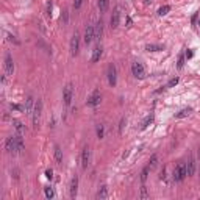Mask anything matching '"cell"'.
<instances>
[{
  "instance_id": "6da1fadb",
  "label": "cell",
  "mask_w": 200,
  "mask_h": 200,
  "mask_svg": "<svg viewBox=\"0 0 200 200\" xmlns=\"http://www.w3.org/2000/svg\"><path fill=\"white\" fill-rule=\"evenodd\" d=\"M41 113H42V100H39L38 99V102L35 103V108H33V111H31V117H33V127L35 128H38L39 127V119H41Z\"/></svg>"
},
{
  "instance_id": "7a4b0ae2",
  "label": "cell",
  "mask_w": 200,
  "mask_h": 200,
  "mask_svg": "<svg viewBox=\"0 0 200 200\" xmlns=\"http://www.w3.org/2000/svg\"><path fill=\"white\" fill-rule=\"evenodd\" d=\"M186 164L184 163H178L177 167L174 169V174H172V177H174V181H183L186 178Z\"/></svg>"
},
{
  "instance_id": "3957f363",
  "label": "cell",
  "mask_w": 200,
  "mask_h": 200,
  "mask_svg": "<svg viewBox=\"0 0 200 200\" xmlns=\"http://www.w3.org/2000/svg\"><path fill=\"white\" fill-rule=\"evenodd\" d=\"M5 150L9 155H17L19 153L17 144H16V136H9V138L5 139Z\"/></svg>"
},
{
  "instance_id": "277c9868",
  "label": "cell",
  "mask_w": 200,
  "mask_h": 200,
  "mask_svg": "<svg viewBox=\"0 0 200 200\" xmlns=\"http://www.w3.org/2000/svg\"><path fill=\"white\" fill-rule=\"evenodd\" d=\"M72 99H74V85H72V83H67V85L64 86V89H63V100H64V105L69 106L71 102H72Z\"/></svg>"
},
{
  "instance_id": "5b68a950",
  "label": "cell",
  "mask_w": 200,
  "mask_h": 200,
  "mask_svg": "<svg viewBox=\"0 0 200 200\" xmlns=\"http://www.w3.org/2000/svg\"><path fill=\"white\" fill-rule=\"evenodd\" d=\"M71 55L72 56H77L78 55V52H80V36L75 33L72 38H71Z\"/></svg>"
},
{
  "instance_id": "8992f818",
  "label": "cell",
  "mask_w": 200,
  "mask_h": 200,
  "mask_svg": "<svg viewBox=\"0 0 200 200\" xmlns=\"http://www.w3.org/2000/svg\"><path fill=\"white\" fill-rule=\"evenodd\" d=\"M131 72H133V75H135L136 78H144V77H145L144 66H142L141 63H138V61L131 64Z\"/></svg>"
},
{
  "instance_id": "52a82bcc",
  "label": "cell",
  "mask_w": 200,
  "mask_h": 200,
  "mask_svg": "<svg viewBox=\"0 0 200 200\" xmlns=\"http://www.w3.org/2000/svg\"><path fill=\"white\" fill-rule=\"evenodd\" d=\"M89 161H91V149H89V145H85L83 152H82V167L88 169Z\"/></svg>"
},
{
  "instance_id": "ba28073f",
  "label": "cell",
  "mask_w": 200,
  "mask_h": 200,
  "mask_svg": "<svg viewBox=\"0 0 200 200\" xmlns=\"http://www.w3.org/2000/svg\"><path fill=\"white\" fill-rule=\"evenodd\" d=\"M13 72H14V61H13L11 53H6L5 55V74L13 75Z\"/></svg>"
},
{
  "instance_id": "9c48e42d",
  "label": "cell",
  "mask_w": 200,
  "mask_h": 200,
  "mask_svg": "<svg viewBox=\"0 0 200 200\" xmlns=\"http://www.w3.org/2000/svg\"><path fill=\"white\" fill-rule=\"evenodd\" d=\"M108 83H110V86H116V83H117V71H116L114 64L108 66Z\"/></svg>"
},
{
  "instance_id": "30bf717a",
  "label": "cell",
  "mask_w": 200,
  "mask_h": 200,
  "mask_svg": "<svg viewBox=\"0 0 200 200\" xmlns=\"http://www.w3.org/2000/svg\"><path fill=\"white\" fill-rule=\"evenodd\" d=\"M96 39V35H94V27L92 25H88L86 27V30H85V36H83V41H85V44L88 45V44H91L92 41Z\"/></svg>"
},
{
  "instance_id": "8fae6325",
  "label": "cell",
  "mask_w": 200,
  "mask_h": 200,
  "mask_svg": "<svg viewBox=\"0 0 200 200\" xmlns=\"http://www.w3.org/2000/svg\"><path fill=\"white\" fill-rule=\"evenodd\" d=\"M77 192H78V177L75 175L71 180V186H69V195H71V198H75Z\"/></svg>"
},
{
  "instance_id": "7c38bea8",
  "label": "cell",
  "mask_w": 200,
  "mask_h": 200,
  "mask_svg": "<svg viewBox=\"0 0 200 200\" xmlns=\"http://www.w3.org/2000/svg\"><path fill=\"white\" fill-rule=\"evenodd\" d=\"M100 100H102V96H100V92L96 89V91L91 94V97L88 99V105H89V106H97V105L100 103Z\"/></svg>"
},
{
  "instance_id": "4fadbf2b",
  "label": "cell",
  "mask_w": 200,
  "mask_h": 200,
  "mask_svg": "<svg viewBox=\"0 0 200 200\" xmlns=\"http://www.w3.org/2000/svg\"><path fill=\"white\" fill-rule=\"evenodd\" d=\"M35 100H33V97L31 96H28L25 99V103H24V113H27V114H30L31 111H33V108H35Z\"/></svg>"
},
{
  "instance_id": "5bb4252c",
  "label": "cell",
  "mask_w": 200,
  "mask_h": 200,
  "mask_svg": "<svg viewBox=\"0 0 200 200\" xmlns=\"http://www.w3.org/2000/svg\"><path fill=\"white\" fill-rule=\"evenodd\" d=\"M119 19H121V11H119V8H116L111 16V28H117L119 27Z\"/></svg>"
},
{
  "instance_id": "9a60e30c",
  "label": "cell",
  "mask_w": 200,
  "mask_h": 200,
  "mask_svg": "<svg viewBox=\"0 0 200 200\" xmlns=\"http://www.w3.org/2000/svg\"><path fill=\"white\" fill-rule=\"evenodd\" d=\"M102 53H103V49H102V45H97L94 50H92V56H91V61H92V63H97V61L102 58Z\"/></svg>"
},
{
  "instance_id": "2e32d148",
  "label": "cell",
  "mask_w": 200,
  "mask_h": 200,
  "mask_svg": "<svg viewBox=\"0 0 200 200\" xmlns=\"http://www.w3.org/2000/svg\"><path fill=\"white\" fill-rule=\"evenodd\" d=\"M194 172H195V159L191 158L188 161V164H186V174L189 177V175H194Z\"/></svg>"
},
{
  "instance_id": "e0dca14e",
  "label": "cell",
  "mask_w": 200,
  "mask_h": 200,
  "mask_svg": "<svg viewBox=\"0 0 200 200\" xmlns=\"http://www.w3.org/2000/svg\"><path fill=\"white\" fill-rule=\"evenodd\" d=\"M94 35H96V39H100V38H102V35H103V22H102V20H99V22L96 24V27H94Z\"/></svg>"
},
{
  "instance_id": "ac0fdd59",
  "label": "cell",
  "mask_w": 200,
  "mask_h": 200,
  "mask_svg": "<svg viewBox=\"0 0 200 200\" xmlns=\"http://www.w3.org/2000/svg\"><path fill=\"white\" fill-rule=\"evenodd\" d=\"M13 125H14V128H16V131H17V135H24L25 127L22 125L20 121H17V119H13Z\"/></svg>"
},
{
  "instance_id": "d6986e66",
  "label": "cell",
  "mask_w": 200,
  "mask_h": 200,
  "mask_svg": "<svg viewBox=\"0 0 200 200\" xmlns=\"http://www.w3.org/2000/svg\"><path fill=\"white\" fill-rule=\"evenodd\" d=\"M16 144H17V150H19V153H22V152L25 150V142H24L22 135H16Z\"/></svg>"
},
{
  "instance_id": "ffe728a7",
  "label": "cell",
  "mask_w": 200,
  "mask_h": 200,
  "mask_svg": "<svg viewBox=\"0 0 200 200\" xmlns=\"http://www.w3.org/2000/svg\"><path fill=\"white\" fill-rule=\"evenodd\" d=\"M55 161L56 164H63V150L60 149V145H55Z\"/></svg>"
},
{
  "instance_id": "44dd1931",
  "label": "cell",
  "mask_w": 200,
  "mask_h": 200,
  "mask_svg": "<svg viewBox=\"0 0 200 200\" xmlns=\"http://www.w3.org/2000/svg\"><path fill=\"white\" fill-rule=\"evenodd\" d=\"M97 198H100V200L108 198V188H106V186H102V188L97 191Z\"/></svg>"
},
{
  "instance_id": "7402d4cb",
  "label": "cell",
  "mask_w": 200,
  "mask_h": 200,
  "mask_svg": "<svg viewBox=\"0 0 200 200\" xmlns=\"http://www.w3.org/2000/svg\"><path fill=\"white\" fill-rule=\"evenodd\" d=\"M97 6H99V9L102 13H105L110 6V0H97Z\"/></svg>"
},
{
  "instance_id": "603a6c76",
  "label": "cell",
  "mask_w": 200,
  "mask_h": 200,
  "mask_svg": "<svg viewBox=\"0 0 200 200\" xmlns=\"http://www.w3.org/2000/svg\"><path fill=\"white\" fill-rule=\"evenodd\" d=\"M149 167H150V170L152 169H155L156 166H158V155L156 153H153L152 156H150V159H149V164H147Z\"/></svg>"
},
{
  "instance_id": "cb8c5ba5",
  "label": "cell",
  "mask_w": 200,
  "mask_h": 200,
  "mask_svg": "<svg viewBox=\"0 0 200 200\" xmlns=\"http://www.w3.org/2000/svg\"><path fill=\"white\" fill-rule=\"evenodd\" d=\"M149 170H150L149 166H145V167L142 169V172H141V181H142V183L147 181V178H149Z\"/></svg>"
},
{
  "instance_id": "d4e9b609",
  "label": "cell",
  "mask_w": 200,
  "mask_h": 200,
  "mask_svg": "<svg viewBox=\"0 0 200 200\" xmlns=\"http://www.w3.org/2000/svg\"><path fill=\"white\" fill-rule=\"evenodd\" d=\"M191 111H192L191 108H184V110H181V111H178V113L175 114V117H177V119H181V117H186V116H189V114H191Z\"/></svg>"
},
{
  "instance_id": "484cf974",
  "label": "cell",
  "mask_w": 200,
  "mask_h": 200,
  "mask_svg": "<svg viewBox=\"0 0 200 200\" xmlns=\"http://www.w3.org/2000/svg\"><path fill=\"white\" fill-rule=\"evenodd\" d=\"M152 121H153V116H152V114L147 116V117H145V121L142 122V125H141V130H145V128H147V127L152 124Z\"/></svg>"
},
{
  "instance_id": "4316f807",
  "label": "cell",
  "mask_w": 200,
  "mask_h": 200,
  "mask_svg": "<svg viewBox=\"0 0 200 200\" xmlns=\"http://www.w3.org/2000/svg\"><path fill=\"white\" fill-rule=\"evenodd\" d=\"M169 11H170V6H169V5H164V6H161V8L158 9V16H166Z\"/></svg>"
},
{
  "instance_id": "83f0119b",
  "label": "cell",
  "mask_w": 200,
  "mask_h": 200,
  "mask_svg": "<svg viewBox=\"0 0 200 200\" xmlns=\"http://www.w3.org/2000/svg\"><path fill=\"white\" fill-rule=\"evenodd\" d=\"M145 49H147L149 52H158V50H163V47H161V45H158V44H149Z\"/></svg>"
},
{
  "instance_id": "f1b7e54d",
  "label": "cell",
  "mask_w": 200,
  "mask_h": 200,
  "mask_svg": "<svg viewBox=\"0 0 200 200\" xmlns=\"http://www.w3.org/2000/svg\"><path fill=\"white\" fill-rule=\"evenodd\" d=\"M45 16L50 19L52 17V0H49L47 2V8H45Z\"/></svg>"
},
{
  "instance_id": "f546056e",
  "label": "cell",
  "mask_w": 200,
  "mask_h": 200,
  "mask_svg": "<svg viewBox=\"0 0 200 200\" xmlns=\"http://www.w3.org/2000/svg\"><path fill=\"white\" fill-rule=\"evenodd\" d=\"M103 135H105V128H103V125H97V138L102 139Z\"/></svg>"
},
{
  "instance_id": "4dcf8cb0",
  "label": "cell",
  "mask_w": 200,
  "mask_h": 200,
  "mask_svg": "<svg viewBox=\"0 0 200 200\" xmlns=\"http://www.w3.org/2000/svg\"><path fill=\"white\" fill-rule=\"evenodd\" d=\"M44 192H45V197H47V198H53V197H55V192H53L52 188H45Z\"/></svg>"
},
{
  "instance_id": "1f68e13d",
  "label": "cell",
  "mask_w": 200,
  "mask_h": 200,
  "mask_svg": "<svg viewBox=\"0 0 200 200\" xmlns=\"http://www.w3.org/2000/svg\"><path fill=\"white\" fill-rule=\"evenodd\" d=\"M177 83H178V77H175V78H172V80H170V82H169V83H167V85H166L164 88H172V86H175Z\"/></svg>"
},
{
  "instance_id": "d6a6232c",
  "label": "cell",
  "mask_w": 200,
  "mask_h": 200,
  "mask_svg": "<svg viewBox=\"0 0 200 200\" xmlns=\"http://www.w3.org/2000/svg\"><path fill=\"white\" fill-rule=\"evenodd\" d=\"M147 197H149L147 188H145V186H142V188H141V198H147Z\"/></svg>"
},
{
  "instance_id": "836d02e7",
  "label": "cell",
  "mask_w": 200,
  "mask_h": 200,
  "mask_svg": "<svg viewBox=\"0 0 200 200\" xmlns=\"http://www.w3.org/2000/svg\"><path fill=\"white\" fill-rule=\"evenodd\" d=\"M82 3H83V0H74V3H72L74 9H80V6H82Z\"/></svg>"
},
{
  "instance_id": "e575fe53",
  "label": "cell",
  "mask_w": 200,
  "mask_h": 200,
  "mask_svg": "<svg viewBox=\"0 0 200 200\" xmlns=\"http://www.w3.org/2000/svg\"><path fill=\"white\" fill-rule=\"evenodd\" d=\"M183 64H184V55H183V53H180V56H178V69L183 67Z\"/></svg>"
},
{
  "instance_id": "d590c367",
  "label": "cell",
  "mask_w": 200,
  "mask_h": 200,
  "mask_svg": "<svg viewBox=\"0 0 200 200\" xmlns=\"http://www.w3.org/2000/svg\"><path fill=\"white\" fill-rule=\"evenodd\" d=\"M125 122H127V121H125V117H122V119H121V124H119V133H122V131H124Z\"/></svg>"
},
{
  "instance_id": "8d00e7d4",
  "label": "cell",
  "mask_w": 200,
  "mask_h": 200,
  "mask_svg": "<svg viewBox=\"0 0 200 200\" xmlns=\"http://www.w3.org/2000/svg\"><path fill=\"white\" fill-rule=\"evenodd\" d=\"M45 177H47L49 180H52V177H53V172H52V169H47V170H45Z\"/></svg>"
},
{
  "instance_id": "74e56055",
  "label": "cell",
  "mask_w": 200,
  "mask_h": 200,
  "mask_svg": "<svg viewBox=\"0 0 200 200\" xmlns=\"http://www.w3.org/2000/svg\"><path fill=\"white\" fill-rule=\"evenodd\" d=\"M131 25V19L130 17H127V27H130Z\"/></svg>"
},
{
  "instance_id": "f35d334b",
  "label": "cell",
  "mask_w": 200,
  "mask_h": 200,
  "mask_svg": "<svg viewBox=\"0 0 200 200\" xmlns=\"http://www.w3.org/2000/svg\"><path fill=\"white\" fill-rule=\"evenodd\" d=\"M198 158H200V147H198Z\"/></svg>"
},
{
  "instance_id": "ab89813d",
  "label": "cell",
  "mask_w": 200,
  "mask_h": 200,
  "mask_svg": "<svg viewBox=\"0 0 200 200\" xmlns=\"http://www.w3.org/2000/svg\"><path fill=\"white\" fill-rule=\"evenodd\" d=\"M197 25H198V28H200V22H198V24H197Z\"/></svg>"
}]
</instances>
